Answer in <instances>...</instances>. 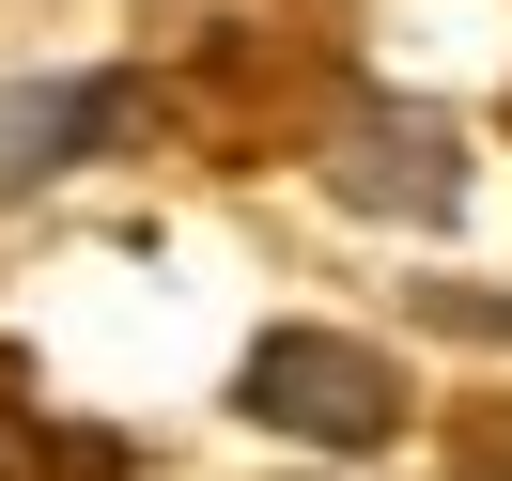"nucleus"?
Masks as SVG:
<instances>
[{
	"label": "nucleus",
	"mask_w": 512,
	"mask_h": 481,
	"mask_svg": "<svg viewBox=\"0 0 512 481\" xmlns=\"http://www.w3.org/2000/svg\"><path fill=\"white\" fill-rule=\"evenodd\" d=\"M233 404L280 450H388L404 435V373H388L357 326H264L249 373H233Z\"/></svg>",
	"instance_id": "nucleus-1"
},
{
	"label": "nucleus",
	"mask_w": 512,
	"mask_h": 481,
	"mask_svg": "<svg viewBox=\"0 0 512 481\" xmlns=\"http://www.w3.org/2000/svg\"><path fill=\"white\" fill-rule=\"evenodd\" d=\"M326 202H357V218H450V202H466V140H450V109L342 94V109H326Z\"/></svg>",
	"instance_id": "nucleus-2"
},
{
	"label": "nucleus",
	"mask_w": 512,
	"mask_h": 481,
	"mask_svg": "<svg viewBox=\"0 0 512 481\" xmlns=\"http://www.w3.org/2000/svg\"><path fill=\"white\" fill-rule=\"evenodd\" d=\"M140 125V78H0V202H32L47 171L109 156Z\"/></svg>",
	"instance_id": "nucleus-3"
},
{
	"label": "nucleus",
	"mask_w": 512,
	"mask_h": 481,
	"mask_svg": "<svg viewBox=\"0 0 512 481\" xmlns=\"http://www.w3.org/2000/svg\"><path fill=\"white\" fill-rule=\"evenodd\" d=\"M419 326H466V342H512V295H419Z\"/></svg>",
	"instance_id": "nucleus-4"
},
{
	"label": "nucleus",
	"mask_w": 512,
	"mask_h": 481,
	"mask_svg": "<svg viewBox=\"0 0 512 481\" xmlns=\"http://www.w3.org/2000/svg\"><path fill=\"white\" fill-rule=\"evenodd\" d=\"M450 481H512V435H481V450H466V466H450Z\"/></svg>",
	"instance_id": "nucleus-5"
}]
</instances>
